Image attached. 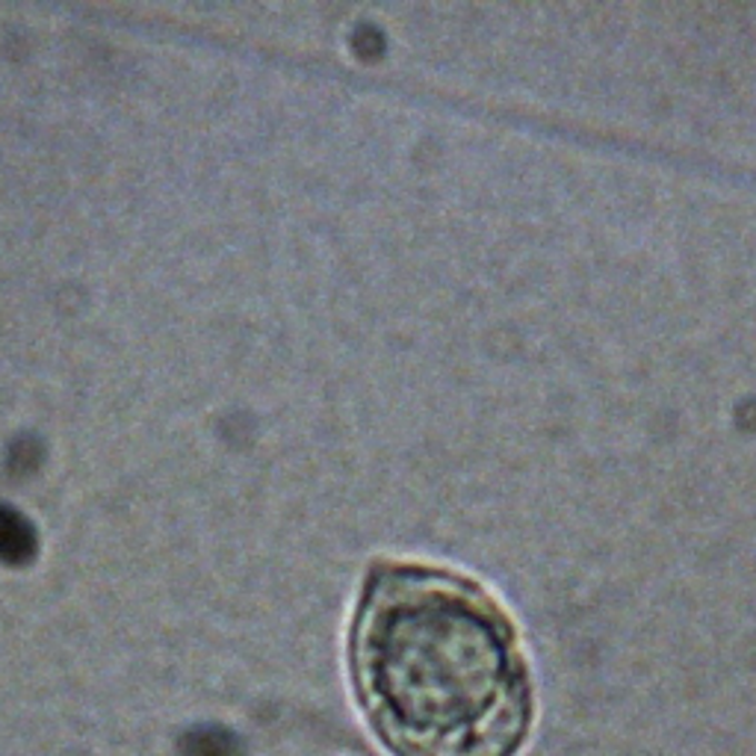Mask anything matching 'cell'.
<instances>
[{
  "label": "cell",
  "instance_id": "1",
  "mask_svg": "<svg viewBox=\"0 0 756 756\" xmlns=\"http://www.w3.org/2000/svg\"><path fill=\"white\" fill-rule=\"evenodd\" d=\"M352 677L394 756H515L533 724L508 618L479 585L435 567L372 574L355 615Z\"/></svg>",
  "mask_w": 756,
  "mask_h": 756
}]
</instances>
